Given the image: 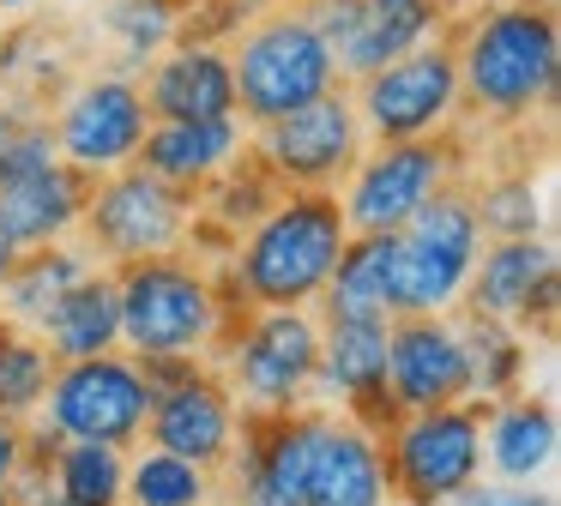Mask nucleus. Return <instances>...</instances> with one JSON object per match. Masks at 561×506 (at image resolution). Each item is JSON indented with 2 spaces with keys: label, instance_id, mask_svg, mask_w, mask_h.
I'll return each instance as SVG.
<instances>
[{
  "label": "nucleus",
  "instance_id": "17",
  "mask_svg": "<svg viewBox=\"0 0 561 506\" xmlns=\"http://www.w3.org/2000/svg\"><path fill=\"white\" fill-rule=\"evenodd\" d=\"M380 501H387L380 446L363 428H351V422H314L302 506H380Z\"/></svg>",
  "mask_w": 561,
  "mask_h": 506
},
{
  "label": "nucleus",
  "instance_id": "13",
  "mask_svg": "<svg viewBox=\"0 0 561 506\" xmlns=\"http://www.w3.org/2000/svg\"><path fill=\"white\" fill-rule=\"evenodd\" d=\"M320 332L302 308H266L236 344V380L254 404H290L314 380Z\"/></svg>",
  "mask_w": 561,
  "mask_h": 506
},
{
  "label": "nucleus",
  "instance_id": "38",
  "mask_svg": "<svg viewBox=\"0 0 561 506\" xmlns=\"http://www.w3.org/2000/svg\"><path fill=\"white\" fill-rule=\"evenodd\" d=\"M404 7H447V0H404Z\"/></svg>",
  "mask_w": 561,
  "mask_h": 506
},
{
  "label": "nucleus",
  "instance_id": "7",
  "mask_svg": "<svg viewBox=\"0 0 561 506\" xmlns=\"http://www.w3.org/2000/svg\"><path fill=\"white\" fill-rule=\"evenodd\" d=\"M453 103H459V55L440 43H423L411 55L387 60L380 72L363 79L356 96V120L375 133L380 145L392 139H428L447 127Z\"/></svg>",
  "mask_w": 561,
  "mask_h": 506
},
{
  "label": "nucleus",
  "instance_id": "20",
  "mask_svg": "<svg viewBox=\"0 0 561 506\" xmlns=\"http://www.w3.org/2000/svg\"><path fill=\"white\" fill-rule=\"evenodd\" d=\"M440 24V7H404V0H368V12L356 19V31L344 36L339 48H332V60H339V72H356V79H368V72H380L387 60L411 55V48H423L428 36H435Z\"/></svg>",
  "mask_w": 561,
  "mask_h": 506
},
{
  "label": "nucleus",
  "instance_id": "33",
  "mask_svg": "<svg viewBox=\"0 0 561 506\" xmlns=\"http://www.w3.org/2000/svg\"><path fill=\"white\" fill-rule=\"evenodd\" d=\"M363 12H368V0H308V7H302V19L314 24V31L327 36L332 48H339L344 36L356 31V19H363Z\"/></svg>",
  "mask_w": 561,
  "mask_h": 506
},
{
  "label": "nucleus",
  "instance_id": "28",
  "mask_svg": "<svg viewBox=\"0 0 561 506\" xmlns=\"http://www.w3.org/2000/svg\"><path fill=\"white\" fill-rule=\"evenodd\" d=\"M79 277H91L85 260L55 253V248H25V260H13V272H7V301H13L19 320L43 332V320L55 313V301H61Z\"/></svg>",
  "mask_w": 561,
  "mask_h": 506
},
{
  "label": "nucleus",
  "instance_id": "31",
  "mask_svg": "<svg viewBox=\"0 0 561 506\" xmlns=\"http://www.w3.org/2000/svg\"><path fill=\"white\" fill-rule=\"evenodd\" d=\"M477 205V229H489L495 241H525L537 235V193L531 181H501V187H489Z\"/></svg>",
  "mask_w": 561,
  "mask_h": 506
},
{
  "label": "nucleus",
  "instance_id": "21",
  "mask_svg": "<svg viewBox=\"0 0 561 506\" xmlns=\"http://www.w3.org/2000/svg\"><path fill=\"white\" fill-rule=\"evenodd\" d=\"M471 265L459 253H440L416 235H392V277H387V313H440L471 284Z\"/></svg>",
  "mask_w": 561,
  "mask_h": 506
},
{
  "label": "nucleus",
  "instance_id": "3",
  "mask_svg": "<svg viewBox=\"0 0 561 506\" xmlns=\"http://www.w3.org/2000/svg\"><path fill=\"white\" fill-rule=\"evenodd\" d=\"M230 79H236V108L248 120H278L290 108L327 96L339 84V60L302 12H278V19H260L242 36V48L230 55Z\"/></svg>",
  "mask_w": 561,
  "mask_h": 506
},
{
  "label": "nucleus",
  "instance_id": "18",
  "mask_svg": "<svg viewBox=\"0 0 561 506\" xmlns=\"http://www.w3.org/2000/svg\"><path fill=\"white\" fill-rule=\"evenodd\" d=\"M236 151H242V127H236V115L158 120V127H146L134 163L146 169V175L170 181V187H194V181H211L218 169H230Z\"/></svg>",
  "mask_w": 561,
  "mask_h": 506
},
{
  "label": "nucleus",
  "instance_id": "30",
  "mask_svg": "<svg viewBox=\"0 0 561 506\" xmlns=\"http://www.w3.org/2000/svg\"><path fill=\"white\" fill-rule=\"evenodd\" d=\"M49 373H55L49 349L0 325V416H25V410H37L43 392H49Z\"/></svg>",
  "mask_w": 561,
  "mask_h": 506
},
{
  "label": "nucleus",
  "instance_id": "12",
  "mask_svg": "<svg viewBox=\"0 0 561 506\" xmlns=\"http://www.w3.org/2000/svg\"><path fill=\"white\" fill-rule=\"evenodd\" d=\"M146 91L127 79H91L85 91L73 96V103L61 108V120H55V157L73 169H85V175H103V169H122L134 163L139 139H146Z\"/></svg>",
  "mask_w": 561,
  "mask_h": 506
},
{
  "label": "nucleus",
  "instance_id": "41",
  "mask_svg": "<svg viewBox=\"0 0 561 506\" xmlns=\"http://www.w3.org/2000/svg\"><path fill=\"white\" fill-rule=\"evenodd\" d=\"M0 187H7V163H0Z\"/></svg>",
  "mask_w": 561,
  "mask_h": 506
},
{
  "label": "nucleus",
  "instance_id": "25",
  "mask_svg": "<svg viewBox=\"0 0 561 506\" xmlns=\"http://www.w3.org/2000/svg\"><path fill=\"white\" fill-rule=\"evenodd\" d=\"M380 373H387V320H332L320 337L314 380L344 398H375Z\"/></svg>",
  "mask_w": 561,
  "mask_h": 506
},
{
  "label": "nucleus",
  "instance_id": "40",
  "mask_svg": "<svg viewBox=\"0 0 561 506\" xmlns=\"http://www.w3.org/2000/svg\"><path fill=\"white\" fill-rule=\"evenodd\" d=\"M0 7H31V0H0Z\"/></svg>",
  "mask_w": 561,
  "mask_h": 506
},
{
  "label": "nucleus",
  "instance_id": "15",
  "mask_svg": "<svg viewBox=\"0 0 561 506\" xmlns=\"http://www.w3.org/2000/svg\"><path fill=\"white\" fill-rule=\"evenodd\" d=\"M151 440L163 446V452L187 458V464H218L224 452H230L236 440V410L230 398H224V386H211L206 373H187V380L163 386L158 398H151V416H146Z\"/></svg>",
  "mask_w": 561,
  "mask_h": 506
},
{
  "label": "nucleus",
  "instance_id": "9",
  "mask_svg": "<svg viewBox=\"0 0 561 506\" xmlns=\"http://www.w3.org/2000/svg\"><path fill=\"white\" fill-rule=\"evenodd\" d=\"M351 193H344V229L356 235H399L411 211L447 181L453 151L428 133V139H392L380 145L368 163H351Z\"/></svg>",
  "mask_w": 561,
  "mask_h": 506
},
{
  "label": "nucleus",
  "instance_id": "11",
  "mask_svg": "<svg viewBox=\"0 0 561 506\" xmlns=\"http://www.w3.org/2000/svg\"><path fill=\"white\" fill-rule=\"evenodd\" d=\"M85 223L103 253H115V260H151V253H170L182 241L187 199L170 181L146 175V169H127V175L103 181L85 199Z\"/></svg>",
  "mask_w": 561,
  "mask_h": 506
},
{
  "label": "nucleus",
  "instance_id": "14",
  "mask_svg": "<svg viewBox=\"0 0 561 506\" xmlns=\"http://www.w3.org/2000/svg\"><path fill=\"white\" fill-rule=\"evenodd\" d=\"M477 272V313L483 320H525V325H556V253L543 248L537 235L525 241H495V248L483 253V265H471Z\"/></svg>",
  "mask_w": 561,
  "mask_h": 506
},
{
  "label": "nucleus",
  "instance_id": "39",
  "mask_svg": "<svg viewBox=\"0 0 561 506\" xmlns=\"http://www.w3.org/2000/svg\"><path fill=\"white\" fill-rule=\"evenodd\" d=\"M0 506H19V501H13V488H0Z\"/></svg>",
  "mask_w": 561,
  "mask_h": 506
},
{
  "label": "nucleus",
  "instance_id": "29",
  "mask_svg": "<svg viewBox=\"0 0 561 506\" xmlns=\"http://www.w3.org/2000/svg\"><path fill=\"white\" fill-rule=\"evenodd\" d=\"M122 494L134 506H199V501H206V476H199V464H187V458L151 446V452L127 470V488Z\"/></svg>",
  "mask_w": 561,
  "mask_h": 506
},
{
  "label": "nucleus",
  "instance_id": "2",
  "mask_svg": "<svg viewBox=\"0 0 561 506\" xmlns=\"http://www.w3.org/2000/svg\"><path fill=\"white\" fill-rule=\"evenodd\" d=\"M459 55V91L489 115H525L556 91L561 72V31L549 7H495L471 24Z\"/></svg>",
  "mask_w": 561,
  "mask_h": 506
},
{
  "label": "nucleus",
  "instance_id": "6",
  "mask_svg": "<svg viewBox=\"0 0 561 506\" xmlns=\"http://www.w3.org/2000/svg\"><path fill=\"white\" fill-rule=\"evenodd\" d=\"M49 434L55 440H110L127 446L151 416V386L139 373V361L79 356L67 368L49 373Z\"/></svg>",
  "mask_w": 561,
  "mask_h": 506
},
{
  "label": "nucleus",
  "instance_id": "35",
  "mask_svg": "<svg viewBox=\"0 0 561 506\" xmlns=\"http://www.w3.org/2000/svg\"><path fill=\"white\" fill-rule=\"evenodd\" d=\"M453 501L459 506H556V501H543V494H495V488H459Z\"/></svg>",
  "mask_w": 561,
  "mask_h": 506
},
{
  "label": "nucleus",
  "instance_id": "16",
  "mask_svg": "<svg viewBox=\"0 0 561 506\" xmlns=\"http://www.w3.org/2000/svg\"><path fill=\"white\" fill-rule=\"evenodd\" d=\"M85 199H91V175L73 163H43L31 175L7 181L0 187V235L13 241L19 253L25 248H49L55 235L85 217Z\"/></svg>",
  "mask_w": 561,
  "mask_h": 506
},
{
  "label": "nucleus",
  "instance_id": "24",
  "mask_svg": "<svg viewBox=\"0 0 561 506\" xmlns=\"http://www.w3.org/2000/svg\"><path fill=\"white\" fill-rule=\"evenodd\" d=\"M387 277H392V235H356L344 241L339 265L327 277V313L332 320H387Z\"/></svg>",
  "mask_w": 561,
  "mask_h": 506
},
{
  "label": "nucleus",
  "instance_id": "27",
  "mask_svg": "<svg viewBox=\"0 0 561 506\" xmlns=\"http://www.w3.org/2000/svg\"><path fill=\"white\" fill-rule=\"evenodd\" d=\"M55 488H61L67 506H122V488H127L122 446L67 440L61 452H55Z\"/></svg>",
  "mask_w": 561,
  "mask_h": 506
},
{
  "label": "nucleus",
  "instance_id": "42",
  "mask_svg": "<svg viewBox=\"0 0 561 506\" xmlns=\"http://www.w3.org/2000/svg\"><path fill=\"white\" fill-rule=\"evenodd\" d=\"M55 506H67V501H55Z\"/></svg>",
  "mask_w": 561,
  "mask_h": 506
},
{
  "label": "nucleus",
  "instance_id": "8",
  "mask_svg": "<svg viewBox=\"0 0 561 506\" xmlns=\"http://www.w3.org/2000/svg\"><path fill=\"white\" fill-rule=\"evenodd\" d=\"M356 139H363L356 103L332 84L314 103L290 108L278 120H260V169L284 187H327L356 163Z\"/></svg>",
  "mask_w": 561,
  "mask_h": 506
},
{
  "label": "nucleus",
  "instance_id": "26",
  "mask_svg": "<svg viewBox=\"0 0 561 506\" xmlns=\"http://www.w3.org/2000/svg\"><path fill=\"white\" fill-rule=\"evenodd\" d=\"M549 452H556V416H549V404L513 398V404L495 410V422H489V458H495L501 476H531V470L549 464Z\"/></svg>",
  "mask_w": 561,
  "mask_h": 506
},
{
  "label": "nucleus",
  "instance_id": "37",
  "mask_svg": "<svg viewBox=\"0 0 561 506\" xmlns=\"http://www.w3.org/2000/svg\"><path fill=\"white\" fill-rule=\"evenodd\" d=\"M13 139V115H7V108H0V145Z\"/></svg>",
  "mask_w": 561,
  "mask_h": 506
},
{
  "label": "nucleus",
  "instance_id": "4",
  "mask_svg": "<svg viewBox=\"0 0 561 506\" xmlns=\"http://www.w3.org/2000/svg\"><path fill=\"white\" fill-rule=\"evenodd\" d=\"M115 301H122V337L134 344V356H187L218 332V301L206 277L170 253L127 260Z\"/></svg>",
  "mask_w": 561,
  "mask_h": 506
},
{
  "label": "nucleus",
  "instance_id": "32",
  "mask_svg": "<svg viewBox=\"0 0 561 506\" xmlns=\"http://www.w3.org/2000/svg\"><path fill=\"white\" fill-rule=\"evenodd\" d=\"M110 24L127 36V48L146 55V48H158L163 36L175 31V0H122V7L110 12Z\"/></svg>",
  "mask_w": 561,
  "mask_h": 506
},
{
  "label": "nucleus",
  "instance_id": "34",
  "mask_svg": "<svg viewBox=\"0 0 561 506\" xmlns=\"http://www.w3.org/2000/svg\"><path fill=\"white\" fill-rule=\"evenodd\" d=\"M25 458H31V446H25V434H19V416H0V488L19 482Z\"/></svg>",
  "mask_w": 561,
  "mask_h": 506
},
{
  "label": "nucleus",
  "instance_id": "19",
  "mask_svg": "<svg viewBox=\"0 0 561 506\" xmlns=\"http://www.w3.org/2000/svg\"><path fill=\"white\" fill-rule=\"evenodd\" d=\"M146 108L158 120H218V115H236L230 55H218V48H175L170 60L151 67Z\"/></svg>",
  "mask_w": 561,
  "mask_h": 506
},
{
  "label": "nucleus",
  "instance_id": "23",
  "mask_svg": "<svg viewBox=\"0 0 561 506\" xmlns=\"http://www.w3.org/2000/svg\"><path fill=\"white\" fill-rule=\"evenodd\" d=\"M308 446H314V422H266L248 458V488L242 506H302V476H308Z\"/></svg>",
  "mask_w": 561,
  "mask_h": 506
},
{
  "label": "nucleus",
  "instance_id": "1",
  "mask_svg": "<svg viewBox=\"0 0 561 506\" xmlns=\"http://www.w3.org/2000/svg\"><path fill=\"white\" fill-rule=\"evenodd\" d=\"M344 241V211L320 187H296L254 223L242 248V289L260 308H302L327 289L332 265H339Z\"/></svg>",
  "mask_w": 561,
  "mask_h": 506
},
{
  "label": "nucleus",
  "instance_id": "22",
  "mask_svg": "<svg viewBox=\"0 0 561 506\" xmlns=\"http://www.w3.org/2000/svg\"><path fill=\"white\" fill-rule=\"evenodd\" d=\"M43 337H49V349L61 361L115 349V337H122V301H115V284L110 277H79V284L55 301L49 320H43Z\"/></svg>",
  "mask_w": 561,
  "mask_h": 506
},
{
  "label": "nucleus",
  "instance_id": "10",
  "mask_svg": "<svg viewBox=\"0 0 561 506\" xmlns=\"http://www.w3.org/2000/svg\"><path fill=\"white\" fill-rule=\"evenodd\" d=\"M380 392L404 410H440L459 404L471 392V356H465V337L453 325H440L435 313H399L387 320V373H380Z\"/></svg>",
  "mask_w": 561,
  "mask_h": 506
},
{
  "label": "nucleus",
  "instance_id": "36",
  "mask_svg": "<svg viewBox=\"0 0 561 506\" xmlns=\"http://www.w3.org/2000/svg\"><path fill=\"white\" fill-rule=\"evenodd\" d=\"M13 260H19V248L7 235H0V284H7V272H13Z\"/></svg>",
  "mask_w": 561,
  "mask_h": 506
},
{
  "label": "nucleus",
  "instance_id": "5",
  "mask_svg": "<svg viewBox=\"0 0 561 506\" xmlns=\"http://www.w3.org/2000/svg\"><path fill=\"white\" fill-rule=\"evenodd\" d=\"M387 464V488L404 506H440L459 488H471L483 470V416L465 404H440V410H404L399 434H392Z\"/></svg>",
  "mask_w": 561,
  "mask_h": 506
}]
</instances>
